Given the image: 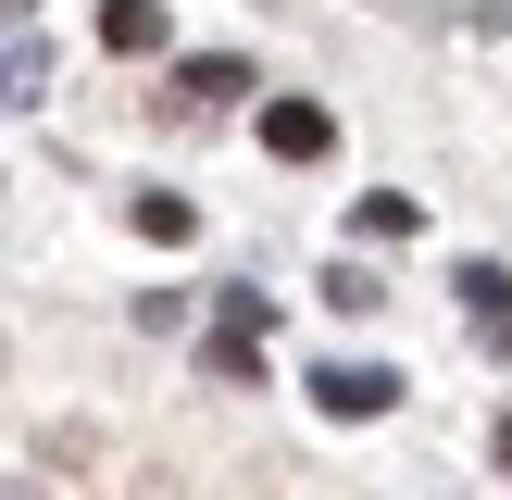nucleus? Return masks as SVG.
<instances>
[{
	"mask_svg": "<svg viewBox=\"0 0 512 500\" xmlns=\"http://www.w3.org/2000/svg\"><path fill=\"white\" fill-rule=\"evenodd\" d=\"M313 400H325L338 425H375V413L400 400V375H388V363H313Z\"/></svg>",
	"mask_w": 512,
	"mask_h": 500,
	"instance_id": "obj_1",
	"label": "nucleus"
},
{
	"mask_svg": "<svg viewBox=\"0 0 512 500\" xmlns=\"http://www.w3.org/2000/svg\"><path fill=\"white\" fill-rule=\"evenodd\" d=\"M263 150L275 163H325V150H338V113H325V100H263Z\"/></svg>",
	"mask_w": 512,
	"mask_h": 500,
	"instance_id": "obj_2",
	"label": "nucleus"
},
{
	"mask_svg": "<svg viewBox=\"0 0 512 500\" xmlns=\"http://www.w3.org/2000/svg\"><path fill=\"white\" fill-rule=\"evenodd\" d=\"M463 325L488 350H512V263H463Z\"/></svg>",
	"mask_w": 512,
	"mask_h": 500,
	"instance_id": "obj_3",
	"label": "nucleus"
},
{
	"mask_svg": "<svg viewBox=\"0 0 512 500\" xmlns=\"http://www.w3.org/2000/svg\"><path fill=\"white\" fill-rule=\"evenodd\" d=\"M100 50H125V63L163 50V0H100Z\"/></svg>",
	"mask_w": 512,
	"mask_h": 500,
	"instance_id": "obj_4",
	"label": "nucleus"
},
{
	"mask_svg": "<svg viewBox=\"0 0 512 500\" xmlns=\"http://www.w3.org/2000/svg\"><path fill=\"white\" fill-rule=\"evenodd\" d=\"M38 100H50V50L13 38V50H0V113H38Z\"/></svg>",
	"mask_w": 512,
	"mask_h": 500,
	"instance_id": "obj_5",
	"label": "nucleus"
},
{
	"mask_svg": "<svg viewBox=\"0 0 512 500\" xmlns=\"http://www.w3.org/2000/svg\"><path fill=\"white\" fill-rule=\"evenodd\" d=\"M175 88H188V100H200V113H213V100H238V88H250V63H238V50H200V63H188V75H175Z\"/></svg>",
	"mask_w": 512,
	"mask_h": 500,
	"instance_id": "obj_6",
	"label": "nucleus"
},
{
	"mask_svg": "<svg viewBox=\"0 0 512 500\" xmlns=\"http://www.w3.org/2000/svg\"><path fill=\"white\" fill-rule=\"evenodd\" d=\"M200 375H213V388H250V375H263V338H225V325H213V350H200Z\"/></svg>",
	"mask_w": 512,
	"mask_h": 500,
	"instance_id": "obj_7",
	"label": "nucleus"
},
{
	"mask_svg": "<svg viewBox=\"0 0 512 500\" xmlns=\"http://www.w3.org/2000/svg\"><path fill=\"white\" fill-rule=\"evenodd\" d=\"M213 325H225V338H275V300H263V288H225Z\"/></svg>",
	"mask_w": 512,
	"mask_h": 500,
	"instance_id": "obj_8",
	"label": "nucleus"
},
{
	"mask_svg": "<svg viewBox=\"0 0 512 500\" xmlns=\"http://www.w3.org/2000/svg\"><path fill=\"white\" fill-rule=\"evenodd\" d=\"M188 225H200V213H188L175 188H138V238H188Z\"/></svg>",
	"mask_w": 512,
	"mask_h": 500,
	"instance_id": "obj_9",
	"label": "nucleus"
},
{
	"mask_svg": "<svg viewBox=\"0 0 512 500\" xmlns=\"http://www.w3.org/2000/svg\"><path fill=\"white\" fill-rule=\"evenodd\" d=\"M325 300H338V313H375L388 288H375V263H325Z\"/></svg>",
	"mask_w": 512,
	"mask_h": 500,
	"instance_id": "obj_10",
	"label": "nucleus"
},
{
	"mask_svg": "<svg viewBox=\"0 0 512 500\" xmlns=\"http://www.w3.org/2000/svg\"><path fill=\"white\" fill-rule=\"evenodd\" d=\"M350 225H363V238H413V200H400V188H375V200H363Z\"/></svg>",
	"mask_w": 512,
	"mask_h": 500,
	"instance_id": "obj_11",
	"label": "nucleus"
},
{
	"mask_svg": "<svg viewBox=\"0 0 512 500\" xmlns=\"http://www.w3.org/2000/svg\"><path fill=\"white\" fill-rule=\"evenodd\" d=\"M500 475H512V425H500Z\"/></svg>",
	"mask_w": 512,
	"mask_h": 500,
	"instance_id": "obj_12",
	"label": "nucleus"
}]
</instances>
